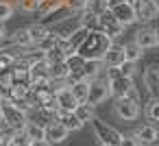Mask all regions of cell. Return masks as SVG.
<instances>
[{
  "label": "cell",
  "instance_id": "obj_1",
  "mask_svg": "<svg viewBox=\"0 0 159 146\" xmlns=\"http://www.w3.org/2000/svg\"><path fill=\"white\" fill-rule=\"evenodd\" d=\"M113 44V39H109L105 33L100 31H89L85 35V39L81 42V46L76 48V55L85 61H100L102 55L109 50V46Z\"/></svg>",
  "mask_w": 159,
  "mask_h": 146
},
{
  "label": "cell",
  "instance_id": "obj_2",
  "mask_svg": "<svg viewBox=\"0 0 159 146\" xmlns=\"http://www.w3.org/2000/svg\"><path fill=\"white\" fill-rule=\"evenodd\" d=\"M0 122L13 133H22L24 124L29 122V116L20 111L13 103H0Z\"/></svg>",
  "mask_w": 159,
  "mask_h": 146
},
{
  "label": "cell",
  "instance_id": "obj_3",
  "mask_svg": "<svg viewBox=\"0 0 159 146\" xmlns=\"http://www.w3.org/2000/svg\"><path fill=\"white\" fill-rule=\"evenodd\" d=\"M94 133H96V139H100V144H109V146H120V139H122V133L113 126H109L107 122H102L100 118H92L89 120Z\"/></svg>",
  "mask_w": 159,
  "mask_h": 146
},
{
  "label": "cell",
  "instance_id": "obj_4",
  "mask_svg": "<svg viewBox=\"0 0 159 146\" xmlns=\"http://www.w3.org/2000/svg\"><path fill=\"white\" fill-rule=\"evenodd\" d=\"M126 2L133 7L135 11V18L139 22H155L157 16H159V5L155 2V0H126Z\"/></svg>",
  "mask_w": 159,
  "mask_h": 146
},
{
  "label": "cell",
  "instance_id": "obj_5",
  "mask_svg": "<svg viewBox=\"0 0 159 146\" xmlns=\"http://www.w3.org/2000/svg\"><path fill=\"white\" fill-rule=\"evenodd\" d=\"M81 29V18H79V13H74V16H66V18H61V20H57L52 26H50V33L57 37V39H68L74 31H79Z\"/></svg>",
  "mask_w": 159,
  "mask_h": 146
},
{
  "label": "cell",
  "instance_id": "obj_6",
  "mask_svg": "<svg viewBox=\"0 0 159 146\" xmlns=\"http://www.w3.org/2000/svg\"><path fill=\"white\" fill-rule=\"evenodd\" d=\"M107 85H109V94L120 98L129 92V87H133V79H126L122 74H118V68H109L107 70Z\"/></svg>",
  "mask_w": 159,
  "mask_h": 146
},
{
  "label": "cell",
  "instance_id": "obj_7",
  "mask_svg": "<svg viewBox=\"0 0 159 146\" xmlns=\"http://www.w3.org/2000/svg\"><path fill=\"white\" fill-rule=\"evenodd\" d=\"M111 94H109V85H107V79H92L89 81V87H87V96H85V103L87 105H92V107H96V105H100V103H105L107 98H109Z\"/></svg>",
  "mask_w": 159,
  "mask_h": 146
},
{
  "label": "cell",
  "instance_id": "obj_8",
  "mask_svg": "<svg viewBox=\"0 0 159 146\" xmlns=\"http://www.w3.org/2000/svg\"><path fill=\"white\" fill-rule=\"evenodd\" d=\"M133 44L142 50H155L159 46V33L155 26H142L133 35Z\"/></svg>",
  "mask_w": 159,
  "mask_h": 146
},
{
  "label": "cell",
  "instance_id": "obj_9",
  "mask_svg": "<svg viewBox=\"0 0 159 146\" xmlns=\"http://www.w3.org/2000/svg\"><path fill=\"white\" fill-rule=\"evenodd\" d=\"M124 29H126V26H122V24L111 16V11H102V13L98 16V31L105 33L109 39H118L120 35H124Z\"/></svg>",
  "mask_w": 159,
  "mask_h": 146
},
{
  "label": "cell",
  "instance_id": "obj_10",
  "mask_svg": "<svg viewBox=\"0 0 159 146\" xmlns=\"http://www.w3.org/2000/svg\"><path fill=\"white\" fill-rule=\"evenodd\" d=\"M113 113L120 120H129L131 122V120L139 118V105L133 103V100H129V98H124V96H120V98L113 100Z\"/></svg>",
  "mask_w": 159,
  "mask_h": 146
},
{
  "label": "cell",
  "instance_id": "obj_11",
  "mask_svg": "<svg viewBox=\"0 0 159 146\" xmlns=\"http://www.w3.org/2000/svg\"><path fill=\"white\" fill-rule=\"evenodd\" d=\"M68 135H70V131L61 124V122H52V124H48V126H44V139L48 142V144H61V142H66L68 139Z\"/></svg>",
  "mask_w": 159,
  "mask_h": 146
},
{
  "label": "cell",
  "instance_id": "obj_12",
  "mask_svg": "<svg viewBox=\"0 0 159 146\" xmlns=\"http://www.w3.org/2000/svg\"><path fill=\"white\" fill-rule=\"evenodd\" d=\"M142 83L150 96H157V87H159V66L157 63L146 66V70L142 72Z\"/></svg>",
  "mask_w": 159,
  "mask_h": 146
},
{
  "label": "cell",
  "instance_id": "obj_13",
  "mask_svg": "<svg viewBox=\"0 0 159 146\" xmlns=\"http://www.w3.org/2000/svg\"><path fill=\"white\" fill-rule=\"evenodd\" d=\"M109 11H111V16H113L122 26H131V24H135V22H137L135 11H133V7H131L129 2H122V5H118V7L109 9Z\"/></svg>",
  "mask_w": 159,
  "mask_h": 146
},
{
  "label": "cell",
  "instance_id": "obj_14",
  "mask_svg": "<svg viewBox=\"0 0 159 146\" xmlns=\"http://www.w3.org/2000/svg\"><path fill=\"white\" fill-rule=\"evenodd\" d=\"M100 63H102V68H120V66L124 63V50H122V46L111 44L109 50L102 55Z\"/></svg>",
  "mask_w": 159,
  "mask_h": 146
},
{
  "label": "cell",
  "instance_id": "obj_15",
  "mask_svg": "<svg viewBox=\"0 0 159 146\" xmlns=\"http://www.w3.org/2000/svg\"><path fill=\"white\" fill-rule=\"evenodd\" d=\"M26 31H29V39H31V46H37L46 35H50V26L48 24H44V22H37V24H31V26H26Z\"/></svg>",
  "mask_w": 159,
  "mask_h": 146
},
{
  "label": "cell",
  "instance_id": "obj_16",
  "mask_svg": "<svg viewBox=\"0 0 159 146\" xmlns=\"http://www.w3.org/2000/svg\"><path fill=\"white\" fill-rule=\"evenodd\" d=\"M135 139L139 142V144H155V139H157V129H155V124H142V126H137L135 129Z\"/></svg>",
  "mask_w": 159,
  "mask_h": 146
},
{
  "label": "cell",
  "instance_id": "obj_17",
  "mask_svg": "<svg viewBox=\"0 0 159 146\" xmlns=\"http://www.w3.org/2000/svg\"><path fill=\"white\" fill-rule=\"evenodd\" d=\"M55 118H57V122H61L70 133H72V131H81V129L85 126V124H81V122L76 120V116H74L72 111H57Z\"/></svg>",
  "mask_w": 159,
  "mask_h": 146
},
{
  "label": "cell",
  "instance_id": "obj_18",
  "mask_svg": "<svg viewBox=\"0 0 159 146\" xmlns=\"http://www.w3.org/2000/svg\"><path fill=\"white\" fill-rule=\"evenodd\" d=\"M63 9V0H42V2L37 5V16L39 18H50L55 11Z\"/></svg>",
  "mask_w": 159,
  "mask_h": 146
},
{
  "label": "cell",
  "instance_id": "obj_19",
  "mask_svg": "<svg viewBox=\"0 0 159 146\" xmlns=\"http://www.w3.org/2000/svg\"><path fill=\"white\" fill-rule=\"evenodd\" d=\"M68 87H70L72 96H74L79 103H83V100H85V96H87L89 81H87V79H76V81H70V83H68Z\"/></svg>",
  "mask_w": 159,
  "mask_h": 146
},
{
  "label": "cell",
  "instance_id": "obj_20",
  "mask_svg": "<svg viewBox=\"0 0 159 146\" xmlns=\"http://www.w3.org/2000/svg\"><path fill=\"white\" fill-rule=\"evenodd\" d=\"M72 113L76 116V120H79L81 124H87V122L96 116V113H94V107H92V105H87L85 100H83V103H79V105L74 107V111H72Z\"/></svg>",
  "mask_w": 159,
  "mask_h": 146
},
{
  "label": "cell",
  "instance_id": "obj_21",
  "mask_svg": "<svg viewBox=\"0 0 159 146\" xmlns=\"http://www.w3.org/2000/svg\"><path fill=\"white\" fill-rule=\"evenodd\" d=\"M22 135H24L29 142H33V139H44V126L37 124V122H33V120H29V122L24 124V129H22Z\"/></svg>",
  "mask_w": 159,
  "mask_h": 146
},
{
  "label": "cell",
  "instance_id": "obj_22",
  "mask_svg": "<svg viewBox=\"0 0 159 146\" xmlns=\"http://www.w3.org/2000/svg\"><path fill=\"white\" fill-rule=\"evenodd\" d=\"M68 63L66 61H61V63H52V66H48V76H50V81H66L68 79Z\"/></svg>",
  "mask_w": 159,
  "mask_h": 146
},
{
  "label": "cell",
  "instance_id": "obj_23",
  "mask_svg": "<svg viewBox=\"0 0 159 146\" xmlns=\"http://www.w3.org/2000/svg\"><path fill=\"white\" fill-rule=\"evenodd\" d=\"M144 113H146L148 124H155V122L159 120V98H157V96H150V98H148Z\"/></svg>",
  "mask_w": 159,
  "mask_h": 146
},
{
  "label": "cell",
  "instance_id": "obj_24",
  "mask_svg": "<svg viewBox=\"0 0 159 146\" xmlns=\"http://www.w3.org/2000/svg\"><path fill=\"white\" fill-rule=\"evenodd\" d=\"M122 50H124V61H131V63H137V61L144 57V50L137 48L133 42H131V44H124Z\"/></svg>",
  "mask_w": 159,
  "mask_h": 146
},
{
  "label": "cell",
  "instance_id": "obj_25",
  "mask_svg": "<svg viewBox=\"0 0 159 146\" xmlns=\"http://www.w3.org/2000/svg\"><path fill=\"white\" fill-rule=\"evenodd\" d=\"M68 57L63 55V50L59 48V46H52V48H48V50H44V61L48 63V66H52V63H61V61H66Z\"/></svg>",
  "mask_w": 159,
  "mask_h": 146
},
{
  "label": "cell",
  "instance_id": "obj_26",
  "mask_svg": "<svg viewBox=\"0 0 159 146\" xmlns=\"http://www.w3.org/2000/svg\"><path fill=\"white\" fill-rule=\"evenodd\" d=\"M100 72H102V63L100 61H85L83 63V79H87V81L98 79Z\"/></svg>",
  "mask_w": 159,
  "mask_h": 146
},
{
  "label": "cell",
  "instance_id": "obj_27",
  "mask_svg": "<svg viewBox=\"0 0 159 146\" xmlns=\"http://www.w3.org/2000/svg\"><path fill=\"white\" fill-rule=\"evenodd\" d=\"M16 16V5L11 0H0V22H9Z\"/></svg>",
  "mask_w": 159,
  "mask_h": 146
},
{
  "label": "cell",
  "instance_id": "obj_28",
  "mask_svg": "<svg viewBox=\"0 0 159 146\" xmlns=\"http://www.w3.org/2000/svg\"><path fill=\"white\" fill-rule=\"evenodd\" d=\"M83 11H87L92 16H100L102 11H107L105 9V0H85V9Z\"/></svg>",
  "mask_w": 159,
  "mask_h": 146
},
{
  "label": "cell",
  "instance_id": "obj_29",
  "mask_svg": "<svg viewBox=\"0 0 159 146\" xmlns=\"http://www.w3.org/2000/svg\"><path fill=\"white\" fill-rule=\"evenodd\" d=\"M63 9H66L70 16L81 13V11L85 9V0H63Z\"/></svg>",
  "mask_w": 159,
  "mask_h": 146
},
{
  "label": "cell",
  "instance_id": "obj_30",
  "mask_svg": "<svg viewBox=\"0 0 159 146\" xmlns=\"http://www.w3.org/2000/svg\"><path fill=\"white\" fill-rule=\"evenodd\" d=\"M135 70H137V63L124 61V63L118 68V74H122V76H126V79H133V76H135Z\"/></svg>",
  "mask_w": 159,
  "mask_h": 146
},
{
  "label": "cell",
  "instance_id": "obj_31",
  "mask_svg": "<svg viewBox=\"0 0 159 146\" xmlns=\"http://www.w3.org/2000/svg\"><path fill=\"white\" fill-rule=\"evenodd\" d=\"M16 9H20V11H24V13H35L37 2H35V0H18V2H16Z\"/></svg>",
  "mask_w": 159,
  "mask_h": 146
},
{
  "label": "cell",
  "instance_id": "obj_32",
  "mask_svg": "<svg viewBox=\"0 0 159 146\" xmlns=\"http://www.w3.org/2000/svg\"><path fill=\"white\" fill-rule=\"evenodd\" d=\"M52 46H57V37L50 33V35H46V37L35 46V48H39V50H48V48H52Z\"/></svg>",
  "mask_w": 159,
  "mask_h": 146
},
{
  "label": "cell",
  "instance_id": "obj_33",
  "mask_svg": "<svg viewBox=\"0 0 159 146\" xmlns=\"http://www.w3.org/2000/svg\"><path fill=\"white\" fill-rule=\"evenodd\" d=\"M124 98H129V100H133V103H137V105L142 103V100H139V92H137V87H135V85H133V87H129V92L124 94Z\"/></svg>",
  "mask_w": 159,
  "mask_h": 146
},
{
  "label": "cell",
  "instance_id": "obj_34",
  "mask_svg": "<svg viewBox=\"0 0 159 146\" xmlns=\"http://www.w3.org/2000/svg\"><path fill=\"white\" fill-rule=\"evenodd\" d=\"M120 146H142L137 139H135V135H122V139H120Z\"/></svg>",
  "mask_w": 159,
  "mask_h": 146
},
{
  "label": "cell",
  "instance_id": "obj_35",
  "mask_svg": "<svg viewBox=\"0 0 159 146\" xmlns=\"http://www.w3.org/2000/svg\"><path fill=\"white\" fill-rule=\"evenodd\" d=\"M122 2H126V0H105V9L109 11V9H113V7H118Z\"/></svg>",
  "mask_w": 159,
  "mask_h": 146
},
{
  "label": "cell",
  "instance_id": "obj_36",
  "mask_svg": "<svg viewBox=\"0 0 159 146\" xmlns=\"http://www.w3.org/2000/svg\"><path fill=\"white\" fill-rule=\"evenodd\" d=\"M29 146H52V144H48L46 139H33V142H29Z\"/></svg>",
  "mask_w": 159,
  "mask_h": 146
},
{
  "label": "cell",
  "instance_id": "obj_37",
  "mask_svg": "<svg viewBox=\"0 0 159 146\" xmlns=\"http://www.w3.org/2000/svg\"><path fill=\"white\" fill-rule=\"evenodd\" d=\"M9 31H7V26H5V22H0V39H2L5 35H7Z\"/></svg>",
  "mask_w": 159,
  "mask_h": 146
},
{
  "label": "cell",
  "instance_id": "obj_38",
  "mask_svg": "<svg viewBox=\"0 0 159 146\" xmlns=\"http://www.w3.org/2000/svg\"><path fill=\"white\" fill-rule=\"evenodd\" d=\"M142 146H155V144H142Z\"/></svg>",
  "mask_w": 159,
  "mask_h": 146
},
{
  "label": "cell",
  "instance_id": "obj_39",
  "mask_svg": "<svg viewBox=\"0 0 159 146\" xmlns=\"http://www.w3.org/2000/svg\"><path fill=\"white\" fill-rule=\"evenodd\" d=\"M35 2H37V5H39V2H42V0H35Z\"/></svg>",
  "mask_w": 159,
  "mask_h": 146
},
{
  "label": "cell",
  "instance_id": "obj_40",
  "mask_svg": "<svg viewBox=\"0 0 159 146\" xmlns=\"http://www.w3.org/2000/svg\"><path fill=\"white\" fill-rule=\"evenodd\" d=\"M100 146H109V144H100Z\"/></svg>",
  "mask_w": 159,
  "mask_h": 146
},
{
  "label": "cell",
  "instance_id": "obj_41",
  "mask_svg": "<svg viewBox=\"0 0 159 146\" xmlns=\"http://www.w3.org/2000/svg\"><path fill=\"white\" fill-rule=\"evenodd\" d=\"M155 2H157V0H155Z\"/></svg>",
  "mask_w": 159,
  "mask_h": 146
}]
</instances>
